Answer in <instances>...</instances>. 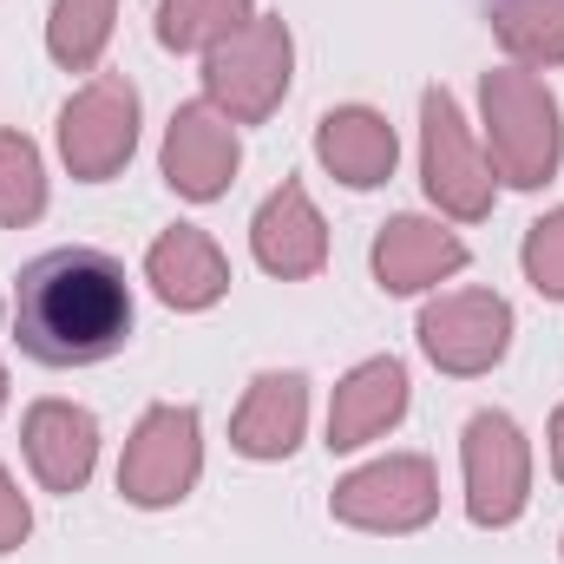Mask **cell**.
Instances as JSON below:
<instances>
[{
  "label": "cell",
  "instance_id": "21",
  "mask_svg": "<svg viewBox=\"0 0 564 564\" xmlns=\"http://www.w3.org/2000/svg\"><path fill=\"white\" fill-rule=\"evenodd\" d=\"M46 217V158L13 126H0V230H26Z\"/></svg>",
  "mask_w": 564,
  "mask_h": 564
},
{
  "label": "cell",
  "instance_id": "4",
  "mask_svg": "<svg viewBox=\"0 0 564 564\" xmlns=\"http://www.w3.org/2000/svg\"><path fill=\"white\" fill-rule=\"evenodd\" d=\"M328 512H335V525L375 532V539L426 532L440 519V473L426 453H381V459L355 466L348 479H335Z\"/></svg>",
  "mask_w": 564,
  "mask_h": 564
},
{
  "label": "cell",
  "instance_id": "14",
  "mask_svg": "<svg viewBox=\"0 0 564 564\" xmlns=\"http://www.w3.org/2000/svg\"><path fill=\"white\" fill-rule=\"evenodd\" d=\"M20 446H26L33 479L46 492L73 499V492H86V479L99 466V414L79 401H33L20 421Z\"/></svg>",
  "mask_w": 564,
  "mask_h": 564
},
{
  "label": "cell",
  "instance_id": "25",
  "mask_svg": "<svg viewBox=\"0 0 564 564\" xmlns=\"http://www.w3.org/2000/svg\"><path fill=\"white\" fill-rule=\"evenodd\" d=\"M0 414H7V368H0Z\"/></svg>",
  "mask_w": 564,
  "mask_h": 564
},
{
  "label": "cell",
  "instance_id": "24",
  "mask_svg": "<svg viewBox=\"0 0 564 564\" xmlns=\"http://www.w3.org/2000/svg\"><path fill=\"white\" fill-rule=\"evenodd\" d=\"M545 453H552V479L564 486V401H558V414H552V433H545Z\"/></svg>",
  "mask_w": 564,
  "mask_h": 564
},
{
  "label": "cell",
  "instance_id": "15",
  "mask_svg": "<svg viewBox=\"0 0 564 564\" xmlns=\"http://www.w3.org/2000/svg\"><path fill=\"white\" fill-rule=\"evenodd\" d=\"M144 282H151V295H158L164 308L204 315V308H217V302L230 295V257L217 250L210 230L171 224V230L144 250Z\"/></svg>",
  "mask_w": 564,
  "mask_h": 564
},
{
  "label": "cell",
  "instance_id": "2",
  "mask_svg": "<svg viewBox=\"0 0 564 564\" xmlns=\"http://www.w3.org/2000/svg\"><path fill=\"white\" fill-rule=\"evenodd\" d=\"M479 132L492 177L512 191H545L564 164V112L545 73L525 66H492L479 73Z\"/></svg>",
  "mask_w": 564,
  "mask_h": 564
},
{
  "label": "cell",
  "instance_id": "10",
  "mask_svg": "<svg viewBox=\"0 0 564 564\" xmlns=\"http://www.w3.org/2000/svg\"><path fill=\"white\" fill-rule=\"evenodd\" d=\"M237 164H243V139H237V126L210 99H191V106L171 112L158 171H164V184L184 204H217L237 184Z\"/></svg>",
  "mask_w": 564,
  "mask_h": 564
},
{
  "label": "cell",
  "instance_id": "20",
  "mask_svg": "<svg viewBox=\"0 0 564 564\" xmlns=\"http://www.w3.org/2000/svg\"><path fill=\"white\" fill-rule=\"evenodd\" d=\"M243 20H257V0H158V46L164 53H210Z\"/></svg>",
  "mask_w": 564,
  "mask_h": 564
},
{
  "label": "cell",
  "instance_id": "7",
  "mask_svg": "<svg viewBox=\"0 0 564 564\" xmlns=\"http://www.w3.org/2000/svg\"><path fill=\"white\" fill-rule=\"evenodd\" d=\"M459 473H466V519L479 532H506L532 506V440L499 408L473 414L459 433Z\"/></svg>",
  "mask_w": 564,
  "mask_h": 564
},
{
  "label": "cell",
  "instance_id": "1",
  "mask_svg": "<svg viewBox=\"0 0 564 564\" xmlns=\"http://www.w3.org/2000/svg\"><path fill=\"white\" fill-rule=\"evenodd\" d=\"M132 282L112 250L59 243L13 276V341L40 368H93L132 341Z\"/></svg>",
  "mask_w": 564,
  "mask_h": 564
},
{
  "label": "cell",
  "instance_id": "26",
  "mask_svg": "<svg viewBox=\"0 0 564 564\" xmlns=\"http://www.w3.org/2000/svg\"><path fill=\"white\" fill-rule=\"evenodd\" d=\"M558 558H564V539H558Z\"/></svg>",
  "mask_w": 564,
  "mask_h": 564
},
{
  "label": "cell",
  "instance_id": "23",
  "mask_svg": "<svg viewBox=\"0 0 564 564\" xmlns=\"http://www.w3.org/2000/svg\"><path fill=\"white\" fill-rule=\"evenodd\" d=\"M26 532H33V506H26V492L13 486V473L0 466V558H7V552H20V545H26Z\"/></svg>",
  "mask_w": 564,
  "mask_h": 564
},
{
  "label": "cell",
  "instance_id": "19",
  "mask_svg": "<svg viewBox=\"0 0 564 564\" xmlns=\"http://www.w3.org/2000/svg\"><path fill=\"white\" fill-rule=\"evenodd\" d=\"M112 20L119 0H53L46 13V53L59 73H93L112 46Z\"/></svg>",
  "mask_w": 564,
  "mask_h": 564
},
{
  "label": "cell",
  "instance_id": "17",
  "mask_svg": "<svg viewBox=\"0 0 564 564\" xmlns=\"http://www.w3.org/2000/svg\"><path fill=\"white\" fill-rule=\"evenodd\" d=\"M315 158H322V171H328L335 184L375 191V184L394 177L401 139H394V126H388L375 106H328V112L315 119Z\"/></svg>",
  "mask_w": 564,
  "mask_h": 564
},
{
  "label": "cell",
  "instance_id": "22",
  "mask_svg": "<svg viewBox=\"0 0 564 564\" xmlns=\"http://www.w3.org/2000/svg\"><path fill=\"white\" fill-rule=\"evenodd\" d=\"M519 270H525V282H532L545 302H564V204L558 210H545V217L525 230V243H519Z\"/></svg>",
  "mask_w": 564,
  "mask_h": 564
},
{
  "label": "cell",
  "instance_id": "6",
  "mask_svg": "<svg viewBox=\"0 0 564 564\" xmlns=\"http://www.w3.org/2000/svg\"><path fill=\"white\" fill-rule=\"evenodd\" d=\"M421 184L440 204V217H453V224L492 217V197H499L492 158L473 139V126H466V112H459V99L446 86L421 93Z\"/></svg>",
  "mask_w": 564,
  "mask_h": 564
},
{
  "label": "cell",
  "instance_id": "8",
  "mask_svg": "<svg viewBox=\"0 0 564 564\" xmlns=\"http://www.w3.org/2000/svg\"><path fill=\"white\" fill-rule=\"evenodd\" d=\"M59 164L79 184H106L132 164L139 151V86L126 73H93L66 106H59Z\"/></svg>",
  "mask_w": 564,
  "mask_h": 564
},
{
  "label": "cell",
  "instance_id": "16",
  "mask_svg": "<svg viewBox=\"0 0 564 564\" xmlns=\"http://www.w3.org/2000/svg\"><path fill=\"white\" fill-rule=\"evenodd\" d=\"M302 433H308V375L263 368L243 388L237 414H230V446L243 459H257V466H276V459H289L302 446Z\"/></svg>",
  "mask_w": 564,
  "mask_h": 564
},
{
  "label": "cell",
  "instance_id": "11",
  "mask_svg": "<svg viewBox=\"0 0 564 564\" xmlns=\"http://www.w3.org/2000/svg\"><path fill=\"white\" fill-rule=\"evenodd\" d=\"M414 408V381L394 355H368L355 361L335 394H328V453H361L375 440H388Z\"/></svg>",
  "mask_w": 564,
  "mask_h": 564
},
{
  "label": "cell",
  "instance_id": "13",
  "mask_svg": "<svg viewBox=\"0 0 564 564\" xmlns=\"http://www.w3.org/2000/svg\"><path fill=\"white\" fill-rule=\"evenodd\" d=\"M368 263H375V282H381L388 295H426V289H440V282L459 276V270L473 263V250H466V237L446 230L440 217H388V224L375 230Z\"/></svg>",
  "mask_w": 564,
  "mask_h": 564
},
{
  "label": "cell",
  "instance_id": "12",
  "mask_svg": "<svg viewBox=\"0 0 564 564\" xmlns=\"http://www.w3.org/2000/svg\"><path fill=\"white\" fill-rule=\"evenodd\" d=\"M250 257H257V270H270L276 282L322 276V263H328V224H322V210H315V197H308L302 177H282L276 191L257 204V217H250Z\"/></svg>",
  "mask_w": 564,
  "mask_h": 564
},
{
  "label": "cell",
  "instance_id": "18",
  "mask_svg": "<svg viewBox=\"0 0 564 564\" xmlns=\"http://www.w3.org/2000/svg\"><path fill=\"white\" fill-rule=\"evenodd\" d=\"M492 33H499L506 59L525 66V73L564 66V0H499Z\"/></svg>",
  "mask_w": 564,
  "mask_h": 564
},
{
  "label": "cell",
  "instance_id": "5",
  "mask_svg": "<svg viewBox=\"0 0 564 564\" xmlns=\"http://www.w3.org/2000/svg\"><path fill=\"white\" fill-rule=\"evenodd\" d=\"M204 479V421L197 408L184 401H158L144 408L132 440H126V459H119V499L139 506V512H164V506H184Z\"/></svg>",
  "mask_w": 564,
  "mask_h": 564
},
{
  "label": "cell",
  "instance_id": "3",
  "mask_svg": "<svg viewBox=\"0 0 564 564\" xmlns=\"http://www.w3.org/2000/svg\"><path fill=\"white\" fill-rule=\"evenodd\" d=\"M295 86V33L282 13L243 20L224 46L204 53V99L230 126H263Z\"/></svg>",
  "mask_w": 564,
  "mask_h": 564
},
{
  "label": "cell",
  "instance_id": "9",
  "mask_svg": "<svg viewBox=\"0 0 564 564\" xmlns=\"http://www.w3.org/2000/svg\"><path fill=\"white\" fill-rule=\"evenodd\" d=\"M421 355L453 375V381H479L506 361L512 348V302L499 289H446L421 308Z\"/></svg>",
  "mask_w": 564,
  "mask_h": 564
}]
</instances>
